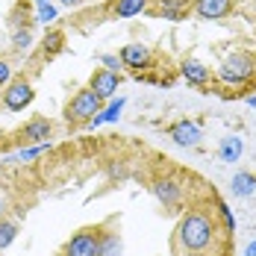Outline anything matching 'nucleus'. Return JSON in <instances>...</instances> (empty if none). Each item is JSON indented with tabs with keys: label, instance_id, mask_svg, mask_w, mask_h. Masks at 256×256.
Wrapping results in <instances>:
<instances>
[{
	"label": "nucleus",
	"instance_id": "nucleus-1",
	"mask_svg": "<svg viewBox=\"0 0 256 256\" xmlns=\"http://www.w3.org/2000/svg\"><path fill=\"white\" fill-rule=\"evenodd\" d=\"M215 221L206 209H188L174 230V250L182 256H200L215 244Z\"/></svg>",
	"mask_w": 256,
	"mask_h": 256
},
{
	"label": "nucleus",
	"instance_id": "nucleus-2",
	"mask_svg": "<svg viewBox=\"0 0 256 256\" xmlns=\"http://www.w3.org/2000/svg\"><path fill=\"white\" fill-rule=\"evenodd\" d=\"M224 86H248L256 77V56L248 50H232L215 71Z\"/></svg>",
	"mask_w": 256,
	"mask_h": 256
},
{
	"label": "nucleus",
	"instance_id": "nucleus-3",
	"mask_svg": "<svg viewBox=\"0 0 256 256\" xmlns=\"http://www.w3.org/2000/svg\"><path fill=\"white\" fill-rule=\"evenodd\" d=\"M100 109H103V100L92 92V88H80L77 94L68 100V106H65V121H68L71 127H86Z\"/></svg>",
	"mask_w": 256,
	"mask_h": 256
},
{
	"label": "nucleus",
	"instance_id": "nucleus-4",
	"mask_svg": "<svg viewBox=\"0 0 256 256\" xmlns=\"http://www.w3.org/2000/svg\"><path fill=\"white\" fill-rule=\"evenodd\" d=\"M150 192H154V198L165 206V209H180L182 200H186V186H182V180L174 177V174L156 177L154 182H150Z\"/></svg>",
	"mask_w": 256,
	"mask_h": 256
},
{
	"label": "nucleus",
	"instance_id": "nucleus-5",
	"mask_svg": "<svg viewBox=\"0 0 256 256\" xmlns=\"http://www.w3.org/2000/svg\"><path fill=\"white\" fill-rule=\"evenodd\" d=\"M98 248H100V227H82L62 244L59 256H98Z\"/></svg>",
	"mask_w": 256,
	"mask_h": 256
},
{
	"label": "nucleus",
	"instance_id": "nucleus-6",
	"mask_svg": "<svg viewBox=\"0 0 256 256\" xmlns=\"http://www.w3.org/2000/svg\"><path fill=\"white\" fill-rule=\"evenodd\" d=\"M0 94H3V106L9 112H24L26 106L36 100V88H32L30 80H12Z\"/></svg>",
	"mask_w": 256,
	"mask_h": 256
},
{
	"label": "nucleus",
	"instance_id": "nucleus-7",
	"mask_svg": "<svg viewBox=\"0 0 256 256\" xmlns=\"http://www.w3.org/2000/svg\"><path fill=\"white\" fill-rule=\"evenodd\" d=\"M168 138L180 144V148H198L200 142H204V127L198 124V121H188V118H182V121H174L171 127H168Z\"/></svg>",
	"mask_w": 256,
	"mask_h": 256
},
{
	"label": "nucleus",
	"instance_id": "nucleus-8",
	"mask_svg": "<svg viewBox=\"0 0 256 256\" xmlns=\"http://www.w3.org/2000/svg\"><path fill=\"white\" fill-rule=\"evenodd\" d=\"M18 136H21L24 144H44V142L53 138V121L44 118V115H36V118H30L24 127H21Z\"/></svg>",
	"mask_w": 256,
	"mask_h": 256
},
{
	"label": "nucleus",
	"instance_id": "nucleus-9",
	"mask_svg": "<svg viewBox=\"0 0 256 256\" xmlns=\"http://www.w3.org/2000/svg\"><path fill=\"white\" fill-rule=\"evenodd\" d=\"M118 56H121V65H124V68H130V71H136V74L148 71V68H150V59H154L150 48H148V44H138V42L124 44Z\"/></svg>",
	"mask_w": 256,
	"mask_h": 256
},
{
	"label": "nucleus",
	"instance_id": "nucleus-10",
	"mask_svg": "<svg viewBox=\"0 0 256 256\" xmlns=\"http://www.w3.org/2000/svg\"><path fill=\"white\" fill-rule=\"evenodd\" d=\"M88 88L106 103V100H112V98L118 94V88H121V77L112 74V71H106V68H98V71L92 74V80H88Z\"/></svg>",
	"mask_w": 256,
	"mask_h": 256
},
{
	"label": "nucleus",
	"instance_id": "nucleus-11",
	"mask_svg": "<svg viewBox=\"0 0 256 256\" xmlns=\"http://www.w3.org/2000/svg\"><path fill=\"white\" fill-rule=\"evenodd\" d=\"M232 12V0H194V15L200 21H221Z\"/></svg>",
	"mask_w": 256,
	"mask_h": 256
},
{
	"label": "nucleus",
	"instance_id": "nucleus-12",
	"mask_svg": "<svg viewBox=\"0 0 256 256\" xmlns=\"http://www.w3.org/2000/svg\"><path fill=\"white\" fill-rule=\"evenodd\" d=\"M180 74H182V80H186L188 86H194V88H204L206 82L212 80V71L206 68L200 59H182Z\"/></svg>",
	"mask_w": 256,
	"mask_h": 256
},
{
	"label": "nucleus",
	"instance_id": "nucleus-13",
	"mask_svg": "<svg viewBox=\"0 0 256 256\" xmlns=\"http://www.w3.org/2000/svg\"><path fill=\"white\" fill-rule=\"evenodd\" d=\"M124 106H127V98H112L109 103H103V109L86 124L88 130H98L103 124H115L118 118H121V112H124Z\"/></svg>",
	"mask_w": 256,
	"mask_h": 256
},
{
	"label": "nucleus",
	"instance_id": "nucleus-14",
	"mask_svg": "<svg viewBox=\"0 0 256 256\" xmlns=\"http://www.w3.org/2000/svg\"><path fill=\"white\" fill-rule=\"evenodd\" d=\"M98 256H124V238L121 232L115 230L112 224H103L100 227V248Z\"/></svg>",
	"mask_w": 256,
	"mask_h": 256
},
{
	"label": "nucleus",
	"instance_id": "nucleus-15",
	"mask_svg": "<svg viewBox=\"0 0 256 256\" xmlns=\"http://www.w3.org/2000/svg\"><path fill=\"white\" fill-rule=\"evenodd\" d=\"M150 9V0H112V18H118V21H127V18H136V15H142V12H148Z\"/></svg>",
	"mask_w": 256,
	"mask_h": 256
},
{
	"label": "nucleus",
	"instance_id": "nucleus-16",
	"mask_svg": "<svg viewBox=\"0 0 256 256\" xmlns=\"http://www.w3.org/2000/svg\"><path fill=\"white\" fill-rule=\"evenodd\" d=\"M230 188L236 198H250L256 192V174H250V171H236L230 180Z\"/></svg>",
	"mask_w": 256,
	"mask_h": 256
},
{
	"label": "nucleus",
	"instance_id": "nucleus-17",
	"mask_svg": "<svg viewBox=\"0 0 256 256\" xmlns=\"http://www.w3.org/2000/svg\"><path fill=\"white\" fill-rule=\"evenodd\" d=\"M244 154V142L238 138V136H227V138H221V144H218V156H221V162H238Z\"/></svg>",
	"mask_w": 256,
	"mask_h": 256
},
{
	"label": "nucleus",
	"instance_id": "nucleus-18",
	"mask_svg": "<svg viewBox=\"0 0 256 256\" xmlns=\"http://www.w3.org/2000/svg\"><path fill=\"white\" fill-rule=\"evenodd\" d=\"M50 150H53V142H44V144H26V148H21L18 154L12 156V162H32V159L50 154Z\"/></svg>",
	"mask_w": 256,
	"mask_h": 256
},
{
	"label": "nucleus",
	"instance_id": "nucleus-19",
	"mask_svg": "<svg viewBox=\"0 0 256 256\" xmlns=\"http://www.w3.org/2000/svg\"><path fill=\"white\" fill-rule=\"evenodd\" d=\"M159 18L165 21H180L182 12H186V0H159Z\"/></svg>",
	"mask_w": 256,
	"mask_h": 256
},
{
	"label": "nucleus",
	"instance_id": "nucleus-20",
	"mask_svg": "<svg viewBox=\"0 0 256 256\" xmlns=\"http://www.w3.org/2000/svg\"><path fill=\"white\" fill-rule=\"evenodd\" d=\"M15 238H18V221H12V218H0V254H3L6 248H12Z\"/></svg>",
	"mask_w": 256,
	"mask_h": 256
},
{
	"label": "nucleus",
	"instance_id": "nucleus-21",
	"mask_svg": "<svg viewBox=\"0 0 256 256\" xmlns=\"http://www.w3.org/2000/svg\"><path fill=\"white\" fill-rule=\"evenodd\" d=\"M30 48H32V30L30 26H15V32H12V50L30 53Z\"/></svg>",
	"mask_w": 256,
	"mask_h": 256
},
{
	"label": "nucleus",
	"instance_id": "nucleus-22",
	"mask_svg": "<svg viewBox=\"0 0 256 256\" xmlns=\"http://www.w3.org/2000/svg\"><path fill=\"white\" fill-rule=\"evenodd\" d=\"M215 209H218V221H221V227H224V232H236V215H232V209L224 200H218L215 204Z\"/></svg>",
	"mask_w": 256,
	"mask_h": 256
},
{
	"label": "nucleus",
	"instance_id": "nucleus-23",
	"mask_svg": "<svg viewBox=\"0 0 256 256\" xmlns=\"http://www.w3.org/2000/svg\"><path fill=\"white\" fill-rule=\"evenodd\" d=\"M62 44H65V36L50 26V30L44 32V53H59L62 50Z\"/></svg>",
	"mask_w": 256,
	"mask_h": 256
},
{
	"label": "nucleus",
	"instance_id": "nucleus-24",
	"mask_svg": "<svg viewBox=\"0 0 256 256\" xmlns=\"http://www.w3.org/2000/svg\"><path fill=\"white\" fill-rule=\"evenodd\" d=\"M56 18H59V12H56V6H53V3H42V6H36V21H38V24L50 26Z\"/></svg>",
	"mask_w": 256,
	"mask_h": 256
},
{
	"label": "nucleus",
	"instance_id": "nucleus-25",
	"mask_svg": "<svg viewBox=\"0 0 256 256\" xmlns=\"http://www.w3.org/2000/svg\"><path fill=\"white\" fill-rule=\"evenodd\" d=\"M100 65L106 71H112V74H118L124 65H121V56L118 53H100Z\"/></svg>",
	"mask_w": 256,
	"mask_h": 256
},
{
	"label": "nucleus",
	"instance_id": "nucleus-26",
	"mask_svg": "<svg viewBox=\"0 0 256 256\" xmlns=\"http://www.w3.org/2000/svg\"><path fill=\"white\" fill-rule=\"evenodd\" d=\"M9 82H12V65H9L6 59H0V92H3Z\"/></svg>",
	"mask_w": 256,
	"mask_h": 256
},
{
	"label": "nucleus",
	"instance_id": "nucleus-27",
	"mask_svg": "<svg viewBox=\"0 0 256 256\" xmlns=\"http://www.w3.org/2000/svg\"><path fill=\"white\" fill-rule=\"evenodd\" d=\"M244 256H256V238H254V242H248V244H244Z\"/></svg>",
	"mask_w": 256,
	"mask_h": 256
},
{
	"label": "nucleus",
	"instance_id": "nucleus-28",
	"mask_svg": "<svg viewBox=\"0 0 256 256\" xmlns=\"http://www.w3.org/2000/svg\"><path fill=\"white\" fill-rule=\"evenodd\" d=\"M6 212H9V200L0 198V218H6Z\"/></svg>",
	"mask_w": 256,
	"mask_h": 256
},
{
	"label": "nucleus",
	"instance_id": "nucleus-29",
	"mask_svg": "<svg viewBox=\"0 0 256 256\" xmlns=\"http://www.w3.org/2000/svg\"><path fill=\"white\" fill-rule=\"evenodd\" d=\"M59 3H62V6H68V9H71V6H80V3H86V0H59Z\"/></svg>",
	"mask_w": 256,
	"mask_h": 256
},
{
	"label": "nucleus",
	"instance_id": "nucleus-30",
	"mask_svg": "<svg viewBox=\"0 0 256 256\" xmlns=\"http://www.w3.org/2000/svg\"><path fill=\"white\" fill-rule=\"evenodd\" d=\"M244 103H248L250 109H256V94H250V98H248V100H244Z\"/></svg>",
	"mask_w": 256,
	"mask_h": 256
},
{
	"label": "nucleus",
	"instance_id": "nucleus-31",
	"mask_svg": "<svg viewBox=\"0 0 256 256\" xmlns=\"http://www.w3.org/2000/svg\"><path fill=\"white\" fill-rule=\"evenodd\" d=\"M32 3H36V6H42V3H53V0H32Z\"/></svg>",
	"mask_w": 256,
	"mask_h": 256
},
{
	"label": "nucleus",
	"instance_id": "nucleus-32",
	"mask_svg": "<svg viewBox=\"0 0 256 256\" xmlns=\"http://www.w3.org/2000/svg\"><path fill=\"white\" fill-rule=\"evenodd\" d=\"M3 136H6V132H3V127H0V142H3Z\"/></svg>",
	"mask_w": 256,
	"mask_h": 256
}]
</instances>
